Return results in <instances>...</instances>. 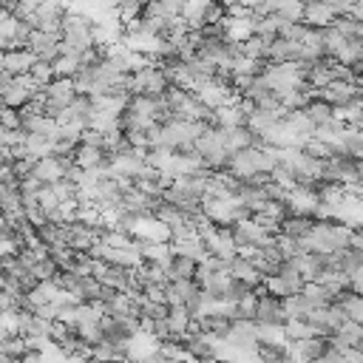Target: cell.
Masks as SVG:
<instances>
[{"label": "cell", "mask_w": 363, "mask_h": 363, "mask_svg": "<svg viewBox=\"0 0 363 363\" xmlns=\"http://www.w3.org/2000/svg\"><path fill=\"white\" fill-rule=\"evenodd\" d=\"M164 91H167V79H164V74H162V68L156 62H150V65H145V68H139V71H133L128 77V94L130 96L133 94L162 96Z\"/></svg>", "instance_id": "obj_1"}, {"label": "cell", "mask_w": 363, "mask_h": 363, "mask_svg": "<svg viewBox=\"0 0 363 363\" xmlns=\"http://www.w3.org/2000/svg\"><path fill=\"white\" fill-rule=\"evenodd\" d=\"M315 96L329 102L332 108H340V105H349V102L360 99V85H352L346 79H332L323 88H315Z\"/></svg>", "instance_id": "obj_2"}, {"label": "cell", "mask_w": 363, "mask_h": 363, "mask_svg": "<svg viewBox=\"0 0 363 363\" xmlns=\"http://www.w3.org/2000/svg\"><path fill=\"white\" fill-rule=\"evenodd\" d=\"M71 159H74V164H77V167H82V170H96L99 176H102V173L108 170V164H111V156H108L102 147L82 145V142H77V147H74Z\"/></svg>", "instance_id": "obj_3"}, {"label": "cell", "mask_w": 363, "mask_h": 363, "mask_svg": "<svg viewBox=\"0 0 363 363\" xmlns=\"http://www.w3.org/2000/svg\"><path fill=\"white\" fill-rule=\"evenodd\" d=\"M332 20H335V14H332V9L323 0L303 3V11H301V23L303 26H309V28H326V26H332Z\"/></svg>", "instance_id": "obj_4"}, {"label": "cell", "mask_w": 363, "mask_h": 363, "mask_svg": "<svg viewBox=\"0 0 363 363\" xmlns=\"http://www.w3.org/2000/svg\"><path fill=\"white\" fill-rule=\"evenodd\" d=\"M45 99H54V102H60L62 108L77 96V91H74V82H71V77H54L51 82H45L43 85V91H40Z\"/></svg>", "instance_id": "obj_5"}, {"label": "cell", "mask_w": 363, "mask_h": 363, "mask_svg": "<svg viewBox=\"0 0 363 363\" xmlns=\"http://www.w3.org/2000/svg\"><path fill=\"white\" fill-rule=\"evenodd\" d=\"M37 57L28 51V48H14V51H3V71L11 74V77H20V74H28L31 62Z\"/></svg>", "instance_id": "obj_6"}, {"label": "cell", "mask_w": 363, "mask_h": 363, "mask_svg": "<svg viewBox=\"0 0 363 363\" xmlns=\"http://www.w3.org/2000/svg\"><path fill=\"white\" fill-rule=\"evenodd\" d=\"M227 275H230V278H235V281H244L247 286L261 284V275L255 272L252 261H250V258H241V255L227 258Z\"/></svg>", "instance_id": "obj_7"}, {"label": "cell", "mask_w": 363, "mask_h": 363, "mask_svg": "<svg viewBox=\"0 0 363 363\" xmlns=\"http://www.w3.org/2000/svg\"><path fill=\"white\" fill-rule=\"evenodd\" d=\"M312 224H315V218L312 216H295V213H289L286 218H281V224H278V233H284V235H289V238H306L309 235V230H312Z\"/></svg>", "instance_id": "obj_8"}, {"label": "cell", "mask_w": 363, "mask_h": 363, "mask_svg": "<svg viewBox=\"0 0 363 363\" xmlns=\"http://www.w3.org/2000/svg\"><path fill=\"white\" fill-rule=\"evenodd\" d=\"M193 269H196V261H193V258H184V255L173 252V255H170V261L164 264V278H167V281L193 278Z\"/></svg>", "instance_id": "obj_9"}, {"label": "cell", "mask_w": 363, "mask_h": 363, "mask_svg": "<svg viewBox=\"0 0 363 363\" xmlns=\"http://www.w3.org/2000/svg\"><path fill=\"white\" fill-rule=\"evenodd\" d=\"M164 320H167V329H170V337H182L187 329H190V312L184 309V303H179V306H167V315H164Z\"/></svg>", "instance_id": "obj_10"}, {"label": "cell", "mask_w": 363, "mask_h": 363, "mask_svg": "<svg viewBox=\"0 0 363 363\" xmlns=\"http://www.w3.org/2000/svg\"><path fill=\"white\" fill-rule=\"evenodd\" d=\"M301 111L306 113V119H309L315 128H318V125H326V122H332V119H335L332 105H329V102H323V99H318V96H312Z\"/></svg>", "instance_id": "obj_11"}, {"label": "cell", "mask_w": 363, "mask_h": 363, "mask_svg": "<svg viewBox=\"0 0 363 363\" xmlns=\"http://www.w3.org/2000/svg\"><path fill=\"white\" fill-rule=\"evenodd\" d=\"M57 292H60V289H57L54 281H37V284L26 292V301H28L31 306H43V303H51Z\"/></svg>", "instance_id": "obj_12"}, {"label": "cell", "mask_w": 363, "mask_h": 363, "mask_svg": "<svg viewBox=\"0 0 363 363\" xmlns=\"http://www.w3.org/2000/svg\"><path fill=\"white\" fill-rule=\"evenodd\" d=\"M213 0H184V6H182V20L187 23V28H201V17H204V11H207V6H210Z\"/></svg>", "instance_id": "obj_13"}, {"label": "cell", "mask_w": 363, "mask_h": 363, "mask_svg": "<svg viewBox=\"0 0 363 363\" xmlns=\"http://www.w3.org/2000/svg\"><path fill=\"white\" fill-rule=\"evenodd\" d=\"M170 250L173 252H179V255H184V258H193L196 264H201L204 258H207V250H204V244L193 235V238H184V241H176V244H170Z\"/></svg>", "instance_id": "obj_14"}, {"label": "cell", "mask_w": 363, "mask_h": 363, "mask_svg": "<svg viewBox=\"0 0 363 363\" xmlns=\"http://www.w3.org/2000/svg\"><path fill=\"white\" fill-rule=\"evenodd\" d=\"M332 26H335L346 40H360V37H363V23L354 20V17H349V14H337V17L332 20Z\"/></svg>", "instance_id": "obj_15"}, {"label": "cell", "mask_w": 363, "mask_h": 363, "mask_svg": "<svg viewBox=\"0 0 363 363\" xmlns=\"http://www.w3.org/2000/svg\"><path fill=\"white\" fill-rule=\"evenodd\" d=\"M79 65H82V62H79V54H60V57L51 62L54 77H74Z\"/></svg>", "instance_id": "obj_16"}, {"label": "cell", "mask_w": 363, "mask_h": 363, "mask_svg": "<svg viewBox=\"0 0 363 363\" xmlns=\"http://www.w3.org/2000/svg\"><path fill=\"white\" fill-rule=\"evenodd\" d=\"M23 147H26V153H31V156H37V159L51 156V142L43 139V136H37V133H26V136H23Z\"/></svg>", "instance_id": "obj_17"}, {"label": "cell", "mask_w": 363, "mask_h": 363, "mask_svg": "<svg viewBox=\"0 0 363 363\" xmlns=\"http://www.w3.org/2000/svg\"><path fill=\"white\" fill-rule=\"evenodd\" d=\"M28 77L43 88L45 82H51V79H54V68H51V62H45V60H34V62H31V68H28Z\"/></svg>", "instance_id": "obj_18"}, {"label": "cell", "mask_w": 363, "mask_h": 363, "mask_svg": "<svg viewBox=\"0 0 363 363\" xmlns=\"http://www.w3.org/2000/svg\"><path fill=\"white\" fill-rule=\"evenodd\" d=\"M57 269H60V267H57V264H54L51 258H43V261H34V264L28 267V272H31V275H34L37 281H51V278L57 275Z\"/></svg>", "instance_id": "obj_19"}, {"label": "cell", "mask_w": 363, "mask_h": 363, "mask_svg": "<svg viewBox=\"0 0 363 363\" xmlns=\"http://www.w3.org/2000/svg\"><path fill=\"white\" fill-rule=\"evenodd\" d=\"M142 3L145 0H119L116 3V17L125 23V20H133V17H139V11H142Z\"/></svg>", "instance_id": "obj_20"}, {"label": "cell", "mask_w": 363, "mask_h": 363, "mask_svg": "<svg viewBox=\"0 0 363 363\" xmlns=\"http://www.w3.org/2000/svg\"><path fill=\"white\" fill-rule=\"evenodd\" d=\"M0 349L9 357H20L26 352V340H23V335H9L6 340H0Z\"/></svg>", "instance_id": "obj_21"}, {"label": "cell", "mask_w": 363, "mask_h": 363, "mask_svg": "<svg viewBox=\"0 0 363 363\" xmlns=\"http://www.w3.org/2000/svg\"><path fill=\"white\" fill-rule=\"evenodd\" d=\"M48 184H51L57 201H65V199H74V196H77V184L68 182V179H57V182H48Z\"/></svg>", "instance_id": "obj_22"}, {"label": "cell", "mask_w": 363, "mask_h": 363, "mask_svg": "<svg viewBox=\"0 0 363 363\" xmlns=\"http://www.w3.org/2000/svg\"><path fill=\"white\" fill-rule=\"evenodd\" d=\"M142 295H145L147 301L164 303V284H145V286H142Z\"/></svg>", "instance_id": "obj_23"}, {"label": "cell", "mask_w": 363, "mask_h": 363, "mask_svg": "<svg viewBox=\"0 0 363 363\" xmlns=\"http://www.w3.org/2000/svg\"><path fill=\"white\" fill-rule=\"evenodd\" d=\"M0 128H20V116L17 108H0Z\"/></svg>", "instance_id": "obj_24"}, {"label": "cell", "mask_w": 363, "mask_h": 363, "mask_svg": "<svg viewBox=\"0 0 363 363\" xmlns=\"http://www.w3.org/2000/svg\"><path fill=\"white\" fill-rule=\"evenodd\" d=\"M20 363H48V360H45L43 352H31V349H26V352L20 354Z\"/></svg>", "instance_id": "obj_25"}, {"label": "cell", "mask_w": 363, "mask_h": 363, "mask_svg": "<svg viewBox=\"0 0 363 363\" xmlns=\"http://www.w3.org/2000/svg\"><path fill=\"white\" fill-rule=\"evenodd\" d=\"M235 3H238V6H244V9H255L261 0H235Z\"/></svg>", "instance_id": "obj_26"}, {"label": "cell", "mask_w": 363, "mask_h": 363, "mask_svg": "<svg viewBox=\"0 0 363 363\" xmlns=\"http://www.w3.org/2000/svg\"><path fill=\"white\" fill-rule=\"evenodd\" d=\"M60 3H62V6H65V9H74V6H77V3H79V0H60Z\"/></svg>", "instance_id": "obj_27"}, {"label": "cell", "mask_w": 363, "mask_h": 363, "mask_svg": "<svg viewBox=\"0 0 363 363\" xmlns=\"http://www.w3.org/2000/svg\"><path fill=\"white\" fill-rule=\"evenodd\" d=\"M216 3H221L224 9H230V6H235V0H216Z\"/></svg>", "instance_id": "obj_28"}, {"label": "cell", "mask_w": 363, "mask_h": 363, "mask_svg": "<svg viewBox=\"0 0 363 363\" xmlns=\"http://www.w3.org/2000/svg\"><path fill=\"white\" fill-rule=\"evenodd\" d=\"M0 71H3V51H0Z\"/></svg>", "instance_id": "obj_29"}]
</instances>
